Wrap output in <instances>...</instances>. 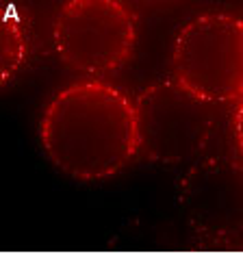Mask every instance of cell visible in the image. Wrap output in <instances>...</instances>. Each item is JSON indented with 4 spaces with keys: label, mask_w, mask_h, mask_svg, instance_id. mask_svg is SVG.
<instances>
[{
    "label": "cell",
    "mask_w": 243,
    "mask_h": 254,
    "mask_svg": "<svg viewBox=\"0 0 243 254\" xmlns=\"http://www.w3.org/2000/svg\"><path fill=\"white\" fill-rule=\"evenodd\" d=\"M48 159L78 181L122 172L137 154L135 105L104 83H76L48 102L42 118Z\"/></svg>",
    "instance_id": "cell-1"
},
{
    "label": "cell",
    "mask_w": 243,
    "mask_h": 254,
    "mask_svg": "<svg viewBox=\"0 0 243 254\" xmlns=\"http://www.w3.org/2000/svg\"><path fill=\"white\" fill-rule=\"evenodd\" d=\"M172 72L211 105L243 96V22L222 13L189 22L174 44Z\"/></svg>",
    "instance_id": "cell-2"
},
{
    "label": "cell",
    "mask_w": 243,
    "mask_h": 254,
    "mask_svg": "<svg viewBox=\"0 0 243 254\" xmlns=\"http://www.w3.org/2000/svg\"><path fill=\"white\" fill-rule=\"evenodd\" d=\"M137 152L156 163H182L204 150L213 128L211 102L176 80L154 83L135 102Z\"/></svg>",
    "instance_id": "cell-3"
},
{
    "label": "cell",
    "mask_w": 243,
    "mask_h": 254,
    "mask_svg": "<svg viewBox=\"0 0 243 254\" xmlns=\"http://www.w3.org/2000/svg\"><path fill=\"white\" fill-rule=\"evenodd\" d=\"M135 39V15L115 0H72L55 22L59 59L85 74L113 72L128 63Z\"/></svg>",
    "instance_id": "cell-4"
},
{
    "label": "cell",
    "mask_w": 243,
    "mask_h": 254,
    "mask_svg": "<svg viewBox=\"0 0 243 254\" xmlns=\"http://www.w3.org/2000/svg\"><path fill=\"white\" fill-rule=\"evenodd\" d=\"M243 176L224 159H204L184 174L181 206L202 233H228L241 211Z\"/></svg>",
    "instance_id": "cell-5"
},
{
    "label": "cell",
    "mask_w": 243,
    "mask_h": 254,
    "mask_svg": "<svg viewBox=\"0 0 243 254\" xmlns=\"http://www.w3.org/2000/svg\"><path fill=\"white\" fill-rule=\"evenodd\" d=\"M237 139H239V146L243 150V100L239 105V113H237Z\"/></svg>",
    "instance_id": "cell-6"
}]
</instances>
